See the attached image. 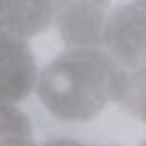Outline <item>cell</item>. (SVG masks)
Segmentation results:
<instances>
[{
  "mask_svg": "<svg viewBox=\"0 0 146 146\" xmlns=\"http://www.w3.org/2000/svg\"><path fill=\"white\" fill-rule=\"evenodd\" d=\"M120 70L104 47L67 48L40 71L35 89L56 119L87 122L113 102Z\"/></svg>",
  "mask_w": 146,
  "mask_h": 146,
  "instance_id": "obj_1",
  "label": "cell"
},
{
  "mask_svg": "<svg viewBox=\"0 0 146 146\" xmlns=\"http://www.w3.org/2000/svg\"><path fill=\"white\" fill-rule=\"evenodd\" d=\"M43 146H102V145L83 143L78 141L69 139V138H59V139L49 141L46 143Z\"/></svg>",
  "mask_w": 146,
  "mask_h": 146,
  "instance_id": "obj_8",
  "label": "cell"
},
{
  "mask_svg": "<svg viewBox=\"0 0 146 146\" xmlns=\"http://www.w3.org/2000/svg\"><path fill=\"white\" fill-rule=\"evenodd\" d=\"M134 3L146 9V0H134Z\"/></svg>",
  "mask_w": 146,
  "mask_h": 146,
  "instance_id": "obj_9",
  "label": "cell"
},
{
  "mask_svg": "<svg viewBox=\"0 0 146 146\" xmlns=\"http://www.w3.org/2000/svg\"><path fill=\"white\" fill-rule=\"evenodd\" d=\"M53 17V0H0V29L24 40L45 31Z\"/></svg>",
  "mask_w": 146,
  "mask_h": 146,
  "instance_id": "obj_5",
  "label": "cell"
},
{
  "mask_svg": "<svg viewBox=\"0 0 146 146\" xmlns=\"http://www.w3.org/2000/svg\"><path fill=\"white\" fill-rule=\"evenodd\" d=\"M113 102L146 124V70H120Z\"/></svg>",
  "mask_w": 146,
  "mask_h": 146,
  "instance_id": "obj_6",
  "label": "cell"
},
{
  "mask_svg": "<svg viewBox=\"0 0 146 146\" xmlns=\"http://www.w3.org/2000/svg\"><path fill=\"white\" fill-rule=\"evenodd\" d=\"M103 47L122 70H146V9L133 2L112 11Z\"/></svg>",
  "mask_w": 146,
  "mask_h": 146,
  "instance_id": "obj_2",
  "label": "cell"
},
{
  "mask_svg": "<svg viewBox=\"0 0 146 146\" xmlns=\"http://www.w3.org/2000/svg\"><path fill=\"white\" fill-rule=\"evenodd\" d=\"M53 19L67 48L103 47L110 0H53Z\"/></svg>",
  "mask_w": 146,
  "mask_h": 146,
  "instance_id": "obj_3",
  "label": "cell"
},
{
  "mask_svg": "<svg viewBox=\"0 0 146 146\" xmlns=\"http://www.w3.org/2000/svg\"><path fill=\"white\" fill-rule=\"evenodd\" d=\"M139 146H146V140H145L144 142H143V143H141Z\"/></svg>",
  "mask_w": 146,
  "mask_h": 146,
  "instance_id": "obj_10",
  "label": "cell"
},
{
  "mask_svg": "<svg viewBox=\"0 0 146 146\" xmlns=\"http://www.w3.org/2000/svg\"><path fill=\"white\" fill-rule=\"evenodd\" d=\"M0 146H37L29 118L14 105L0 103Z\"/></svg>",
  "mask_w": 146,
  "mask_h": 146,
  "instance_id": "obj_7",
  "label": "cell"
},
{
  "mask_svg": "<svg viewBox=\"0 0 146 146\" xmlns=\"http://www.w3.org/2000/svg\"><path fill=\"white\" fill-rule=\"evenodd\" d=\"M38 76L26 40L0 29V103L25 100L36 88Z\"/></svg>",
  "mask_w": 146,
  "mask_h": 146,
  "instance_id": "obj_4",
  "label": "cell"
}]
</instances>
